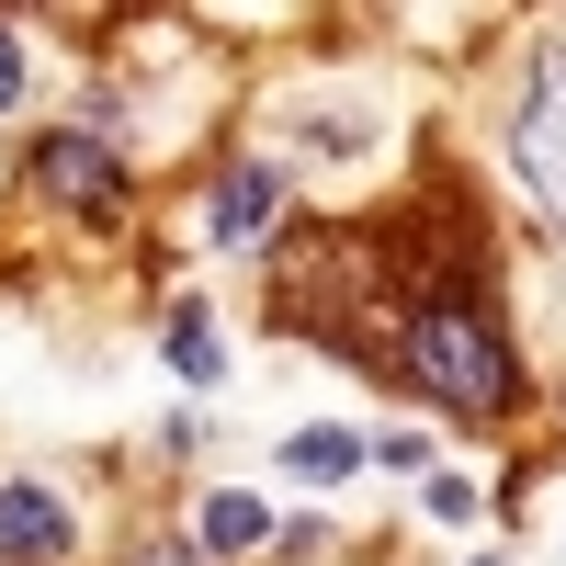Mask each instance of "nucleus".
<instances>
[{
	"mask_svg": "<svg viewBox=\"0 0 566 566\" xmlns=\"http://www.w3.org/2000/svg\"><path fill=\"white\" fill-rule=\"evenodd\" d=\"M397 374H408V386H431L442 408H464V419H510V408H522V363H510V340H499V317H488L476 283L408 306Z\"/></svg>",
	"mask_w": 566,
	"mask_h": 566,
	"instance_id": "obj_1",
	"label": "nucleus"
},
{
	"mask_svg": "<svg viewBox=\"0 0 566 566\" xmlns=\"http://www.w3.org/2000/svg\"><path fill=\"white\" fill-rule=\"evenodd\" d=\"M34 193L80 216V227H114L125 216V159H114V136H91V125H57V136H34Z\"/></svg>",
	"mask_w": 566,
	"mask_h": 566,
	"instance_id": "obj_2",
	"label": "nucleus"
},
{
	"mask_svg": "<svg viewBox=\"0 0 566 566\" xmlns=\"http://www.w3.org/2000/svg\"><path fill=\"white\" fill-rule=\"evenodd\" d=\"M431 522H476V476H431Z\"/></svg>",
	"mask_w": 566,
	"mask_h": 566,
	"instance_id": "obj_9",
	"label": "nucleus"
},
{
	"mask_svg": "<svg viewBox=\"0 0 566 566\" xmlns=\"http://www.w3.org/2000/svg\"><path fill=\"white\" fill-rule=\"evenodd\" d=\"M283 464H295L306 488H340L352 464H363V442H352V431H328V419H317V431H295V442H283Z\"/></svg>",
	"mask_w": 566,
	"mask_h": 566,
	"instance_id": "obj_8",
	"label": "nucleus"
},
{
	"mask_svg": "<svg viewBox=\"0 0 566 566\" xmlns=\"http://www.w3.org/2000/svg\"><path fill=\"white\" fill-rule=\"evenodd\" d=\"M193 544H205V555H250V544H272V510H261L250 488H216V499L193 510Z\"/></svg>",
	"mask_w": 566,
	"mask_h": 566,
	"instance_id": "obj_6",
	"label": "nucleus"
},
{
	"mask_svg": "<svg viewBox=\"0 0 566 566\" xmlns=\"http://www.w3.org/2000/svg\"><path fill=\"white\" fill-rule=\"evenodd\" d=\"M159 340H170V374H181V386H216V374H227V340H216V317H205V306H170Z\"/></svg>",
	"mask_w": 566,
	"mask_h": 566,
	"instance_id": "obj_7",
	"label": "nucleus"
},
{
	"mask_svg": "<svg viewBox=\"0 0 566 566\" xmlns=\"http://www.w3.org/2000/svg\"><path fill=\"white\" fill-rule=\"evenodd\" d=\"M23 69H34V57H23V34H12V23H0V114H12V103H23Z\"/></svg>",
	"mask_w": 566,
	"mask_h": 566,
	"instance_id": "obj_10",
	"label": "nucleus"
},
{
	"mask_svg": "<svg viewBox=\"0 0 566 566\" xmlns=\"http://www.w3.org/2000/svg\"><path fill=\"white\" fill-rule=\"evenodd\" d=\"M510 148H522L533 205L566 216V45H544V57H533V91H522V125H510Z\"/></svg>",
	"mask_w": 566,
	"mask_h": 566,
	"instance_id": "obj_3",
	"label": "nucleus"
},
{
	"mask_svg": "<svg viewBox=\"0 0 566 566\" xmlns=\"http://www.w3.org/2000/svg\"><path fill=\"white\" fill-rule=\"evenodd\" d=\"M69 544H80V522H69V499H57V488H34V476H12V488H0V555L57 566Z\"/></svg>",
	"mask_w": 566,
	"mask_h": 566,
	"instance_id": "obj_5",
	"label": "nucleus"
},
{
	"mask_svg": "<svg viewBox=\"0 0 566 566\" xmlns=\"http://www.w3.org/2000/svg\"><path fill=\"white\" fill-rule=\"evenodd\" d=\"M272 216H283V170H272V159H227V170H216V193H205V239L261 250V239H272Z\"/></svg>",
	"mask_w": 566,
	"mask_h": 566,
	"instance_id": "obj_4",
	"label": "nucleus"
},
{
	"mask_svg": "<svg viewBox=\"0 0 566 566\" xmlns=\"http://www.w3.org/2000/svg\"><path fill=\"white\" fill-rule=\"evenodd\" d=\"M148 566H205V544H170V555H148Z\"/></svg>",
	"mask_w": 566,
	"mask_h": 566,
	"instance_id": "obj_11",
	"label": "nucleus"
}]
</instances>
